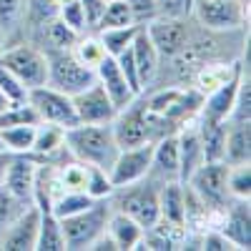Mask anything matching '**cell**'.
<instances>
[{
  "label": "cell",
  "instance_id": "cell-1",
  "mask_svg": "<svg viewBox=\"0 0 251 251\" xmlns=\"http://www.w3.org/2000/svg\"><path fill=\"white\" fill-rule=\"evenodd\" d=\"M66 149L71 158L98 166V169H111L118 156V143L113 136L111 123H78L66 131Z\"/></svg>",
  "mask_w": 251,
  "mask_h": 251
},
{
  "label": "cell",
  "instance_id": "cell-2",
  "mask_svg": "<svg viewBox=\"0 0 251 251\" xmlns=\"http://www.w3.org/2000/svg\"><path fill=\"white\" fill-rule=\"evenodd\" d=\"M158 188L161 186L153 178L146 176L136 183L113 188V194L108 196V203L113 211L131 216L143 228H151L158 221Z\"/></svg>",
  "mask_w": 251,
  "mask_h": 251
},
{
  "label": "cell",
  "instance_id": "cell-3",
  "mask_svg": "<svg viewBox=\"0 0 251 251\" xmlns=\"http://www.w3.org/2000/svg\"><path fill=\"white\" fill-rule=\"evenodd\" d=\"M0 63L23 80V86L30 91V88H38V86H46L48 80V60H46V50L38 48L33 40H8L0 50Z\"/></svg>",
  "mask_w": 251,
  "mask_h": 251
},
{
  "label": "cell",
  "instance_id": "cell-4",
  "mask_svg": "<svg viewBox=\"0 0 251 251\" xmlns=\"http://www.w3.org/2000/svg\"><path fill=\"white\" fill-rule=\"evenodd\" d=\"M46 60H48V80H46V86L58 88V91L68 93V96H75L80 91H86L96 80V71L86 68L83 63H78L75 55L71 53V48L46 50Z\"/></svg>",
  "mask_w": 251,
  "mask_h": 251
},
{
  "label": "cell",
  "instance_id": "cell-5",
  "mask_svg": "<svg viewBox=\"0 0 251 251\" xmlns=\"http://www.w3.org/2000/svg\"><path fill=\"white\" fill-rule=\"evenodd\" d=\"M108 216H111L108 199H98L91 208H86V211L68 216V219H60L63 236H66V249H71V251L88 249L103 231H106Z\"/></svg>",
  "mask_w": 251,
  "mask_h": 251
},
{
  "label": "cell",
  "instance_id": "cell-6",
  "mask_svg": "<svg viewBox=\"0 0 251 251\" xmlns=\"http://www.w3.org/2000/svg\"><path fill=\"white\" fill-rule=\"evenodd\" d=\"M191 15L208 30H241L249 28V5L241 0H191Z\"/></svg>",
  "mask_w": 251,
  "mask_h": 251
},
{
  "label": "cell",
  "instance_id": "cell-7",
  "mask_svg": "<svg viewBox=\"0 0 251 251\" xmlns=\"http://www.w3.org/2000/svg\"><path fill=\"white\" fill-rule=\"evenodd\" d=\"M186 186L191 194L208 208V211H224L231 201L226 191V163L224 161H206L188 176Z\"/></svg>",
  "mask_w": 251,
  "mask_h": 251
},
{
  "label": "cell",
  "instance_id": "cell-8",
  "mask_svg": "<svg viewBox=\"0 0 251 251\" xmlns=\"http://www.w3.org/2000/svg\"><path fill=\"white\" fill-rule=\"evenodd\" d=\"M111 128H113L118 149H133V146L156 141L151 116H149V108H146V103H143V96H138L133 103H128L126 108H121L116 113V118L111 121Z\"/></svg>",
  "mask_w": 251,
  "mask_h": 251
},
{
  "label": "cell",
  "instance_id": "cell-9",
  "mask_svg": "<svg viewBox=\"0 0 251 251\" xmlns=\"http://www.w3.org/2000/svg\"><path fill=\"white\" fill-rule=\"evenodd\" d=\"M28 103L35 108L38 121L46 123H55L60 128H73L78 126V116H75V106H73V96L63 93L58 88L50 86H38L28 91Z\"/></svg>",
  "mask_w": 251,
  "mask_h": 251
},
{
  "label": "cell",
  "instance_id": "cell-10",
  "mask_svg": "<svg viewBox=\"0 0 251 251\" xmlns=\"http://www.w3.org/2000/svg\"><path fill=\"white\" fill-rule=\"evenodd\" d=\"M146 33L153 40L161 60H171L188 43V35H191V15H186V18H156L146 25Z\"/></svg>",
  "mask_w": 251,
  "mask_h": 251
},
{
  "label": "cell",
  "instance_id": "cell-11",
  "mask_svg": "<svg viewBox=\"0 0 251 251\" xmlns=\"http://www.w3.org/2000/svg\"><path fill=\"white\" fill-rule=\"evenodd\" d=\"M151 153H153V141L151 143H141L133 149H121L113 166L108 169L113 188L118 186H128L141 178L149 176V166H151Z\"/></svg>",
  "mask_w": 251,
  "mask_h": 251
},
{
  "label": "cell",
  "instance_id": "cell-12",
  "mask_svg": "<svg viewBox=\"0 0 251 251\" xmlns=\"http://www.w3.org/2000/svg\"><path fill=\"white\" fill-rule=\"evenodd\" d=\"M28 156L35 158L38 163H50V166L66 163L71 158V153L66 149V128L40 121L35 126V136H33V146H30Z\"/></svg>",
  "mask_w": 251,
  "mask_h": 251
},
{
  "label": "cell",
  "instance_id": "cell-13",
  "mask_svg": "<svg viewBox=\"0 0 251 251\" xmlns=\"http://www.w3.org/2000/svg\"><path fill=\"white\" fill-rule=\"evenodd\" d=\"M73 106H75L78 123H111L118 113L98 80H93L86 91L73 96Z\"/></svg>",
  "mask_w": 251,
  "mask_h": 251
},
{
  "label": "cell",
  "instance_id": "cell-14",
  "mask_svg": "<svg viewBox=\"0 0 251 251\" xmlns=\"http://www.w3.org/2000/svg\"><path fill=\"white\" fill-rule=\"evenodd\" d=\"M246 66H241V71L231 78L226 80L224 86H219L216 91H211L208 96H203L201 100V111H199V121L203 123H226L228 118H231V111L236 106V96H239V83H241V73Z\"/></svg>",
  "mask_w": 251,
  "mask_h": 251
},
{
  "label": "cell",
  "instance_id": "cell-15",
  "mask_svg": "<svg viewBox=\"0 0 251 251\" xmlns=\"http://www.w3.org/2000/svg\"><path fill=\"white\" fill-rule=\"evenodd\" d=\"M38 224H40V211L30 203L3 231V236H0V249H5V251H35Z\"/></svg>",
  "mask_w": 251,
  "mask_h": 251
},
{
  "label": "cell",
  "instance_id": "cell-16",
  "mask_svg": "<svg viewBox=\"0 0 251 251\" xmlns=\"http://www.w3.org/2000/svg\"><path fill=\"white\" fill-rule=\"evenodd\" d=\"M96 80L103 86V91L108 93V98L116 106V111L126 108L128 103H133L138 98V93L131 88V83L126 80V75H123V71L118 66V60L113 55H106L96 66Z\"/></svg>",
  "mask_w": 251,
  "mask_h": 251
},
{
  "label": "cell",
  "instance_id": "cell-17",
  "mask_svg": "<svg viewBox=\"0 0 251 251\" xmlns=\"http://www.w3.org/2000/svg\"><path fill=\"white\" fill-rule=\"evenodd\" d=\"M35 169H38V161L35 158H30L28 153H13L8 169H5L3 191H8L10 196L25 201V203H33Z\"/></svg>",
  "mask_w": 251,
  "mask_h": 251
},
{
  "label": "cell",
  "instance_id": "cell-18",
  "mask_svg": "<svg viewBox=\"0 0 251 251\" xmlns=\"http://www.w3.org/2000/svg\"><path fill=\"white\" fill-rule=\"evenodd\" d=\"M181 163H178V138L176 133L161 136L153 141V153H151V166H149V178H153L158 186L178 181Z\"/></svg>",
  "mask_w": 251,
  "mask_h": 251
},
{
  "label": "cell",
  "instance_id": "cell-19",
  "mask_svg": "<svg viewBox=\"0 0 251 251\" xmlns=\"http://www.w3.org/2000/svg\"><path fill=\"white\" fill-rule=\"evenodd\" d=\"M219 231L236 246V251L251 249V216H249V201L231 199L224 208V216L219 224Z\"/></svg>",
  "mask_w": 251,
  "mask_h": 251
},
{
  "label": "cell",
  "instance_id": "cell-20",
  "mask_svg": "<svg viewBox=\"0 0 251 251\" xmlns=\"http://www.w3.org/2000/svg\"><path fill=\"white\" fill-rule=\"evenodd\" d=\"M131 53H133V63H136V71H138V83H141V93L149 91L153 86V80L158 75L161 68V55L153 46V40L146 33V25L138 28L133 43H131Z\"/></svg>",
  "mask_w": 251,
  "mask_h": 251
},
{
  "label": "cell",
  "instance_id": "cell-21",
  "mask_svg": "<svg viewBox=\"0 0 251 251\" xmlns=\"http://www.w3.org/2000/svg\"><path fill=\"white\" fill-rule=\"evenodd\" d=\"M224 163H251V121H226Z\"/></svg>",
  "mask_w": 251,
  "mask_h": 251
},
{
  "label": "cell",
  "instance_id": "cell-22",
  "mask_svg": "<svg viewBox=\"0 0 251 251\" xmlns=\"http://www.w3.org/2000/svg\"><path fill=\"white\" fill-rule=\"evenodd\" d=\"M176 138H178V163H181L178 181L186 183L188 176H191L203 163V146H201V136H199V128H196V121L183 126V128L176 133Z\"/></svg>",
  "mask_w": 251,
  "mask_h": 251
},
{
  "label": "cell",
  "instance_id": "cell-23",
  "mask_svg": "<svg viewBox=\"0 0 251 251\" xmlns=\"http://www.w3.org/2000/svg\"><path fill=\"white\" fill-rule=\"evenodd\" d=\"M158 221L186 226V186L169 181L158 188Z\"/></svg>",
  "mask_w": 251,
  "mask_h": 251
},
{
  "label": "cell",
  "instance_id": "cell-24",
  "mask_svg": "<svg viewBox=\"0 0 251 251\" xmlns=\"http://www.w3.org/2000/svg\"><path fill=\"white\" fill-rule=\"evenodd\" d=\"M63 194V186L58 181V166L38 163L35 181H33V206L40 214H48L53 208V201Z\"/></svg>",
  "mask_w": 251,
  "mask_h": 251
},
{
  "label": "cell",
  "instance_id": "cell-25",
  "mask_svg": "<svg viewBox=\"0 0 251 251\" xmlns=\"http://www.w3.org/2000/svg\"><path fill=\"white\" fill-rule=\"evenodd\" d=\"M106 231H108V236L116 241L118 251H131V249H136V244L141 241L143 226L136 224L131 216H126V214L113 211V208H111V216H108V224H106Z\"/></svg>",
  "mask_w": 251,
  "mask_h": 251
},
{
  "label": "cell",
  "instance_id": "cell-26",
  "mask_svg": "<svg viewBox=\"0 0 251 251\" xmlns=\"http://www.w3.org/2000/svg\"><path fill=\"white\" fill-rule=\"evenodd\" d=\"M35 251H66V236H63V226L55 214H40L38 224V239Z\"/></svg>",
  "mask_w": 251,
  "mask_h": 251
},
{
  "label": "cell",
  "instance_id": "cell-27",
  "mask_svg": "<svg viewBox=\"0 0 251 251\" xmlns=\"http://www.w3.org/2000/svg\"><path fill=\"white\" fill-rule=\"evenodd\" d=\"M71 53L75 55V60L78 63H83L86 68H93L96 71V66L106 58L108 53H106V48H103V43H100V38H98V33L96 30H88V33H83V35H78V40L73 43V48H71Z\"/></svg>",
  "mask_w": 251,
  "mask_h": 251
},
{
  "label": "cell",
  "instance_id": "cell-28",
  "mask_svg": "<svg viewBox=\"0 0 251 251\" xmlns=\"http://www.w3.org/2000/svg\"><path fill=\"white\" fill-rule=\"evenodd\" d=\"M38 123H23V126H10V128H0V141L8 153H30L33 136H35Z\"/></svg>",
  "mask_w": 251,
  "mask_h": 251
},
{
  "label": "cell",
  "instance_id": "cell-29",
  "mask_svg": "<svg viewBox=\"0 0 251 251\" xmlns=\"http://www.w3.org/2000/svg\"><path fill=\"white\" fill-rule=\"evenodd\" d=\"M226 191L231 199H239V201L251 199V163L226 166Z\"/></svg>",
  "mask_w": 251,
  "mask_h": 251
},
{
  "label": "cell",
  "instance_id": "cell-30",
  "mask_svg": "<svg viewBox=\"0 0 251 251\" xmlns=\"http://www.w3.org/2000/svg\"><path fill=\"white\" fill-rule=\"evenodd\" d=\"M138 28L141 25H123V28H106V30H96L98 33V38H100V43H103V48H106V53L108 55H121L126 48H131V43H133V38H136V33H138Z\"/></svg>",
  "mask_w": 251,
  "mask_h": 251
},
{
  "label": "cell",
  "instance_id": "cell-31",
  "mask_svg": "<svg viewBox=\"0 0 251 251\" xmlns=\"http://www.w3.org/2000/svg\"><path fill=\"white\" fill-rule=\"evenodd\" d=\"M98 199H91L86 191H63L55 201H53V208L50 214H55L58 219H68V216H75L80 211L91 208Z\"/></svg>",
  "mask_w": 251,
  "mask_h": 251
},
{
  "label": "cell",
  "instance_id": "cell-32",
  "mask_svg": "<svg viewBox=\"0 0 251 251\" xmlns=\"http://www.w3.org/2000/svg\"><path fill=\"white\" fill-rule=\"evenodd\" d=\"M28 0H0V30L5 33V43L18 33L20 23L25 20Z\"/></svg>",
  "mask_w": 251,
  "mask_h": 251
},
{
  "label": "cell",
  "instance_id": "cell-33",
  "mask_svg": "<svg viewBox=\"0 0 251 251\" xmlns=\"http://www.w3.org/2000/svg\"><path fill=\"white\" fill-rule=\"evenodd\" d=\"M123 25H133L128 0H106V8H103V13H100V20H98L96 30L123 28Z\"/></svg>",
  "mask_w": 251,
  "mask_h": 251
},
{
  "label": "cell",
  "instance_id": "cell-34",
  "mask_svg": "<svg viewBox=\"0 0 251 251\" xmlns=\"http://www.w3.org/2000/svg\"><path fill=\"white\" fill-rule=\"evenodd\" d=\"M91 199H108L113 194V183L106 169L98 166H86V188H83Z\"/></svg>",
  "mask_w": 251,
  "mask_h": 251
},
{
  "label": "cell",
  "instance_id": "cell-35",
  "mask_svg": "<svg viewBox=\"0 0 251 251\" xmlns=\"http://www.w3.org/2000/svg\"><path fill=\"white\" fill-rule=\"evenodd\" d=\"M58 20L60 23H66L73 33H78V35H83V33H88L91 28H88V18H86V10H83V5H80V0H71V3H66V5H58Z\"/></svg>",
  "mask_w": 251,
  "mask_h": 251
},
{
  "label": "cell",
  "instance_id": "cell-36",
  "mask_svg": "<svg viewBox=\"0 0 251 251\" xmlns=\"http://www.w3.org/2000/svg\"><path fill=\"white\" fill-rule=\"evenodd\" d=\"M23 123H40L35 108L28 100L23 103H10V106L0 113V128H10V126H23Z\"/></svg>",
  "mask_w": 251,
  "mask_h": 251
},
{
  "label": "cell",
  "instance_id": "cell-37",
  "mask_svg": "<svg viewBox=\"0 0 251 251\" xmlns=\"http://www.w3.org/2000/svg\"><path fill=\"white\" fill-rule=\"evenodd\" d=\"M28 206H30V203L20 201V199L10 196L8 191H3V188H0V236H3V231L15 221V216L23 211V208H28Z\"/></svg>",
  "mask_w": 251,
  "mask_h": 251
},
{
  "label": "cell",
  "instance_id": "cell-38",
  "mask_svg": "<svg viewBox=\"0 0 251 251\" xmlns=\"http://www.w3.org/2000/svg\"><path fill=\"white\" fill-rule=\"evenodd\" d=\"M0 91H3L13 103H23L28 100V88L23 86V80H20L18 75H13L3 63H0Z\"/></svg>",
  "mask_w": 251,
  "mask_h": 251
},
{
  "label": "cell",
  "instance_id": "cell-39",
  "mask_svg": "<svg viewBox=\"0 0 251 251\" xmlns=\"http://www.w3.org/2000/svg\"><path fill=\"white\" fill-rule=\"evenodd\" d=\"M128 5H131V15L136 25H149L151 20L158 18L156 0H128Z\"/></svg>",
  "mask_w": 251,
  "mask_h": 251
},
{
  "label": "cell",
  "instance_id": "cell-40",
  "mask_svg": "<svg viewBox=\"0 0 251 251\" xmlns=\"http://www.w3.org/2000/svg\"><path fill=\"white\" fill-rule=\"evenodd\" d=\"M201 249L206 251H236V246L228 241L219 228H206V231L201 234Z\"/></svg>",
  "mask_w": 251,
  "mask_h": 251
},
{
  "label": "cell",
  "instance_id": "cell-41",
  "mask_svg": "<svg viewBox=\"0 0 251 251\" xmlns=\"http://www.w3.org/2000/svg\"><path fill=\"white\" fill-rule=\"evenodd\" d=\"M116 60H118V66H121V71H123V75H126V80L131 83V88L141 96V83H138V71H136V63H133V53H131V48H126L121 55H116Z\"/></svg>",
  "mask_w": 251,
  "mask_h": 251
},
{
  "label": "cell",
  "instance_id": "cell-42",
  "mask_svg": "<svg viewBox=\"0 0 251 251\" xmlns=\"http://www.w3.org/2000/svg\"><path fill=\"white\" fill-rule=\"evenodd\" d=\"M83 10H86V18H88V28L96 30L98 20H100V13L106 8V0H80Z\"/></svg>",
  "mask_w": 251,
  "mask_h": 251
},
{
  "label": "cell",
  "instance_id": "cell-43",
  "mask_svg": "<svg viewBox=\"0 0 251 251\" xmlns=\"http://www.w3.org/2000/svg\"><path fill=\"white\" fill-rule=\"evenodd\" d=\"M88 249H91V251H118V246H116V241L108 236V231H103Z\"/></svg>",
  "mask_w": 251,
  "mask_h": 251
},
{
  "label": "cell",
  "instance_id": "cell-44",
  "mask_svg": "<svg viewBox=\"0 0 251 251\" xmlns=\"http://www.w3.org/2000/svg\"><path fill=\"white\" fill-rule=\"evenodd\" d=\"M10 156L8 151H0V188H3V178H5V169H8V163H10Z\"/></svg>",
  "mask_w": 251,
  "mask_h": 251
},
{
  "label": "cell",
  "instance_id": "cell-45",
  "mask_svg": "<svg viewBox=\"0 0 251 251\" xmlns=\"http://www.w3.org/2000/svg\"><path fill=\"white\" fill-rule=\"evenodd\" d=\"M10 103H13V100H10V98H8V96L3 93V91H0V113H3V111H5L8 106H10Z\"/></svg>",
  "mask_w": 251,
  "mask_h": 251
},
{
  "label": "cell",
  "instance_id": "cell-46",
  "mask_svg": "<svg viewBox=\"0 0 251 251\" xmlns=\"http://www.w3.org/2000/svg\"><path fill=\"white\" fill-rule=\"evenodd\" d=\"M3 46H5V33L0 30V50H3Z\"/></svg>",
  "mask_w": 251,
  "mask_h": 251
},
{
  "label": "cell",
  "instance_id": "cell-47",
  "mask_svg": "<svg viewBox=\"0 0 251 251\" xmlns=\"http://www.w3.org/2000/svg\"><path fill=\"white\" fill-rule=\"evenodd\" d=\"M66 3H71V0H55V5H66Z\"/></svg>",
  "mask_w": 251,
  "mask_h": 251
},
{
  "label": "cell",
  "instance_id": "cell-48",
  "mask_svg": "<svg viewBox=\"0 0 251 251\" xmlns=\"http://www.w3.org/2000/svg\"><path fill=\"white\" fill-rule=\"evenodd\" d=\"M0 151H5V149H3V141H0Z\"/></svg>",
  "mask_w": 251,
  "mask_h": 251
},
{
  "label": "cell",
  "instance_id": "cell-49",
  "mask_svg": "<svg viewBox=\"0 0 251 251\" xmlns=\"http://www.w3.org/2000/svg\"><path fill=\"white\" fill-rule=\"evenodd\" d=\"M241 3H246V5H249V0H241Z\"/></svg>",
  "mask_w": 251,
  "mask_h": 251
}]
</instances>
